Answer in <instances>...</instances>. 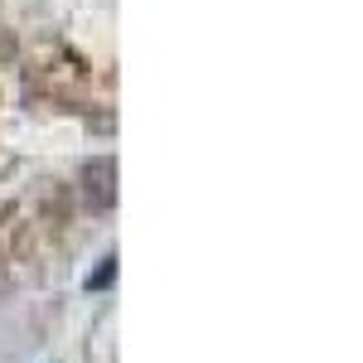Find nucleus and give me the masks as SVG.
Masks as SVG:
<instances>
[{"mask_svg": "<svg viewBox=\"0 0 363 363\" xmlns=\"http://www.w3.org/2000/svg\"><path fill=\"white\" fill-rule=\"evenodd\" d=\"M78 194H83V203L92 213H107L112 208L116 203V160L112 155L83 160V169H78Z\"/></svg>", "mask_w": 363, "mask_h": 363, "instance_id": "nucleus-1", "label": "nucleus"}, {"mask_svg": "<svg viewBox=\"0 0 363 363\" xmlns=\"http://www.w3.org/2000/svg\"><path fill=\"white\" fill-rule=\"evenodd\" d=\"M112 281H116V252H107V257H102V262H97V267L83 277V291H92V296H97V291H107Z\"/></svg>", "mask_w": 363, "mask_h": 363, "instance_id": "nucleus-2", "label": "nucleus"}]
</instances>
